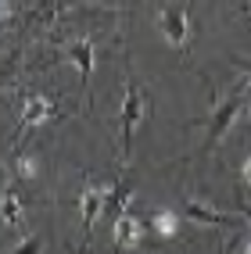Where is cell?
<instances>
[{"mask_svg":"<svg viewBox=\"0 0 251 254\" xmlns=\"http://www.w3.org/2000/svg\"><path fill=\"white\" fill-rule=\"evenodd\" d=\"M140 118H144V90H140L137 79H129L126 104H122V150H126V154H129V147H133V132H137Z\"/></svg>","mask_w":251,"mask_h":254,"instance_id":"6da1fadb","label":"cell"},{"mask_svg":"<svg viewBox=\"0 0 251 254\" xmlns=\"http://www.w3.org/2000/svg\"><path fill=\"white\" fill-rule=\"evenodd\" d=\"M115 190L111 186H86V190L79 193V211H83V229H93V222H97V215L104 211V204H108V197H111Z\"/></svg>","mask_w":251,"mask_h":254,"instance_id":"7a4b0ae2","label":"cell"},{"mask_svg":"<svg viewBox=\"0 0 251 254\" xmlns=\"http://www.w3.org/2000/svg\"><path fill=\"white\" fill-rule=\"evenodd\" d=\"M111 236H115V251H133L140 244V236H144V222L137 215L122 211L119 218H115V226H111Z\"/></svg>","mask_w":251,"mask_h":254,"instance_id":"3957f363","label":"cell"},{"mask_svg":"<svg viewBox=\"0 0 251 254\" xmlns=\"http://www.w3.org/2000/svg\"><path fill=\"white\" fill-rule=\"evenodd\" d=\"M162 32L165 40H169L172 47H187L190 40V29H187V14H183V7H162Z\"/></svg>","mask_w":251,"mask_h":254,"instance_id":"277c9868","label":"cell"},{"mask_svg":"<svg viewBox=\"0 0 251 254\" xmlns=\"http://www.w3.org/2000/svg\"><path fill=\"white\" fill-rule=\"evenodd\" d=\"M237 111H244V97H241V93H230V97L223 100V108L215 111V122H212V132H208L212 143H219V140L226 136V129H230L233 118H237Z\"/></svg>","mask_w":251,"mask_h":254,"instance_id":"5b68a950","label":"cell"},{"mask_svg":"<svg viewBox=\"0 0 251 254\" xmlns=\"http://www.w3.org/2000/svg\"><path fill=\"white\" fill-rule=\"evenodd\" d=\"M69 58L79 64V79H83V86H90V75H93V40L79 36L76 43H69Z\"/></svg>","mask_w":251,"mask_h":254,"instance_id":"8992f818","label":"cell"},{"mask_svg":"<svg viewBox=\"0 0 251 254\" xmlns=\"http://www.w3.org/2000/svg\"><path fill=\"white\" fill-rule=\"evenodd\" d=\"M47 118H54V104L47 97H25L22 104V126L32 129V126H43Z\"/></svg>","mask_w":251,"mask_h":254,"instance_id":"52a82bcc","label":"cell"},{"mask_svg":"<svg viewBox=\"0 0 251 254\" xmlns=\"http://www.w3.org/2000/svg\"><path fill=\"white\" fill-rule=\"evenodd\" d=\"M183 215L190 218V222H201V226H230V218L219 215L215 208H205L197 197H187V204H183Z\"/></svg>","mask_w":251,"mask_h":254,"instance_id":"ba28073f","label":"cell"},{"mask_svg":"<svg viewBox=\"0 0 251 254\" xmlns=\"http://www.w3.org/2000/svg\"><path fill=\"white\" fill-rule=\"evenodd\" d=\"M25 218V208H22V193L7 190L4 197H0V222L4 226H22Z\"/></svg>","mask_w":251,"mask_h":254,"instance_id":"9c48e42d","label":"cell"},{"mask_svg":"<svg viewBox=\"0 0 251 254\" xmlns=\"http://www.w3.org/2000/svg\"><path fill=\"white\" fill-rule=\"evenodd\" d=\"M151 226H155L158 236H176V229H179V215L169 211V208H158V211H151Z\"/></svg>","mask_w":251,"mask_h":254,"instance_id":"30bf717a","label":"cell"},{"mask_svg":"<svg viewBox=\"0 0 251 254\" xmlns=\"http://www.w3.org/2000/svg\"><path fill=\"white\" fill-rule=\"evenodd\" d=\"M14 176L25 179V183L40 179V161H36V158H29V154H18V158H14Z\"/></svg>","mask_w":251,"mask_h":254,"instance_id":"8fae6325","label":"cell"},{"mask_svg":"<svg viewBox=\"0 0 251 254\" xmlns=\"http://www.w3.org/2000/svg\"><path fill=\"white\" fill-rule=\"evenodd\" d=\"M47 251V240L43 236H25V240L14 247V251H7V254H43Z\"/></svg>","mask_w":251,"mask_h":254,"instance_id":"7c38bea8","label":"cell"},{"mask_svg":"<svg viewBox=\"0 0 251 254\" xmlns=\"http://www.w3.org/2000/svg\"><path fill=\"white\" fill-rule=\"evenodd\" d=\"M7 18H11V4H7V0H0V29H4Z\"/></svg>","mask_w":251,"mask_h":254,"instance_id":"4fadbf2b","label":"cell"},{"mask_svg":"<svg viewBox=\"0 0 251 254\" xmlns=\"http://www.w3.org/2000/svg\"><path fill=\"white\" fill-rule=\"evenodd\" d=\"M7 190H11V186H7V168H4V165H0V197H4Z\"/></svg>","mask_w":251,"mask_h":254,"instance_id":"5bb4252c","label":"cell"},{"mask_svg":"<svg viewBox=\"0 0 251 254\" xmlns=\"http://www.w3.org/2000/svg\"><path fill=\"white\" fill-rule=\"evenodd\" d=\"M241 179L251 186V154H248V161H244V168H241Z\"/></svg>","mask_w":251,"mask_h":254,"instance_id":"9a60e30c","label":"cell"},{"mask_svg":"<svg viewBox=\"0 0 251 254\" xmlns=\"http://www.w3.org/2000/svg\"><path fill=\"white\" fill-rule=\"evenodd\" d=\"M237 68L248 75V86H251V61H244V58H241V61H237Z\"/></svg>","mask_w":251,"mask_h":254,"instance_id":"2e32d148","label":"cell"},{"mask_svg":"<svg viewBox=\"0 0 251 254\" xmlns=\"http://www.w3.org/2000/svg\"><path fill=\"white\" fill-rule=\"evenodd\" d=\"M241 211H244V218H248V226H251V204H241Z\"/></svg>","mask_w":251,"mask_h":254,"instance_id":"e0dca14e","label":"cell"},{"mask_svg":"<svg viewBox=\"0 0 251 254\" xmlns=\"http://www.w3.org/2000/svg\"><path fill=\"white\" fill-rule=\"evenodd\" d=\"M244 254H251V236H248V244H244Z\"/></svg>","mask_w":251,"mask_h":254,"instance_id":"ac0fdd59","label":"cell"},{"mask_svg":"<svg viewBox=\"0 0 251 254\" xmlns=\"http://www.w3.org/2000/svg\"><path fill=\"white\" fill-rule=\"evenodd\" d=\"M248 118H251V104H248Z\"/></svg>","mask_w":251,"mask_h":254,"instance_id":"d6986e66","label":"cell"}]
</instances>
